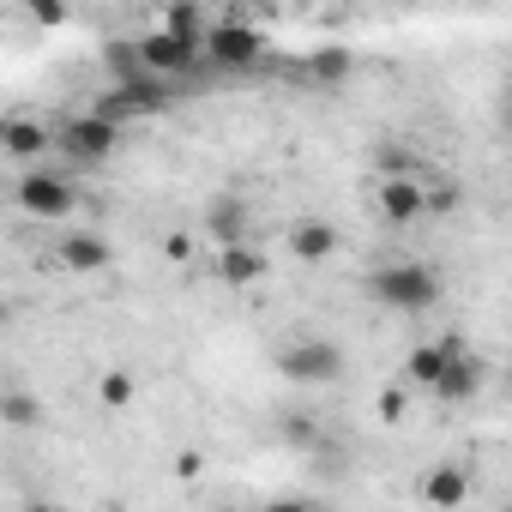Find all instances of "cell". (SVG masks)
<instances>
[{"mask_svg":"<svg viewBox=\"0 0 512 512\" xmlns=\"http://www.w3.org/2000/svg\"><path fill=\"white\" fill-rule=\"evenodd\" d=\"M133 392H139V380H133L127 368H103V380H97L103 410H127V404H133Z\"/></svg>","mask_w":512,"mask_h":512,"instance_id":"cell-19","label":"cell"},{"mask_svg":"<svg viewBox=\"0 0 512 512\" xmlns=\"http://www.w3.org/2000/svg\"><path fill=\"white\" fill-rule=\"evenodd\" d=\"M290 253H296L302 266H326L332 253H338V229L326 217H296L290 223Z\"/></svg>","mask_w":512,"mask_h":512,"instance_id":"cell-11","label":"cell"},{"mask_svg":"<svg viewBox=\"0 0 512 512\" xmlns=\"http://www.w3.org/2000/svg\"><path fill=\"white\" fill-rule=\"evenodd\" d=\"M13 199H19V211H31V217H43V223H55V217H73V211H79V187H73L61 169H37V163H25V175H19Z\"/></svg>","mask_w":512,"mask_h":512,"instance_id":"cell-4","label":"cell"},{"mask_svg":"<svg viewBox=\"0 0 512 512\" xmlns=\"http://www.w3.org/2000/svg\"><path fill=\"white\" fill-rule=\"evenodd\" d=\"M175 470H181V476H187V482H193V476H199V470H205V458H199V452H181V458H175Z\"/></svg>","mask_w":512,"mask_h":512,"instance_id":"cell-24","label":"cell"},{"mask_svg":"<svg viewBox=\"0 0 512 512\" xmlns=\"http://www.w3.org/2000/svg\"><path fill=\"white\" fill-rule=\"evenodd\" d=\"M199 55L217 67V73H253L266 61V37L253 31L247 19H211L205 37H199Z\"/></svg>","mask_w":512,"mask_h":512,"instance_id":"cell-2","label":"cell"},{"mask_svg":"<svg viewBox=\"0 0 512 512\" xmlns=\"http://www.w3.org/2000/svg\"><path fill=\"white\" fill-rule=\"evenodd\" d=\"M284 440H290V446H320V422L302 416V410H290V416H284Z\"/></svg>","mask_w":512,"mask_h":512,"instance_id":"cell-21","label":"cell"},{"mask_svg":"<svg viewBox=\"0 0 512 512\" xmlns=\"http://www.w3.org/2000/svg\"><path fill=\"white\" fill-rule=\"evenodd\" d=\"M464 494H470V470H464V464H434L428 482H422V500L440 506V512H446V506H464Z\"/></svg>","mask_w":512,"mask_h":512,"instance_id":"cell-13","label":"cell"},{"mask_svg":"<svg viewBox=\"0 0 512 512\" xmlns=\"http://www.w3.org/2000/svg\"><path fill=\"white\" fill-rule=\"evenodd\" d=\"M482 380H488V362H482L476 350L452 344V350H446V368H440V380H434V398H440V404H470V398L482 392Z\"/></svg>","mask_w":512,"mask_h":512,"instance_id":"cell-8","label":"cell"},{"mask_svg":"<svg viewBox=\"0 0 512 512\" xmlns=\"http://www.w3.org/2000/svg\"><path fill=\"white\" fill-rule=\"evenodd\" d=\"M404 410H410V392H404V386H392V392L380 398V422H404Z\"/></svg>","mask_w":512,"mask_h":512,"instance_id":"cell-22","label":"cell"},{"mask_svg":"<svg viewBox=\"0 0 512 512\" xmlns=\"http://www.w3.org/2000/svg\"><path fill=\"white\" fill-rule=\"evenodd\" d=\"M350 73H356V55L350 49H314L308 55V79L314 85H344Z\"/></svg>","mask_w":512,"mask_h":512,"instance_id":"cell-15","label":"cell"},{"mask_svg":"<svg viewBox=\"0 0 512 512\" xmlns=\"http://www.w3.org/2000/svg\"><path fill=\"white\" fill-rule=\"evenodd\" d=\"M115 145H121V127L103 121L97 109H91V115H73V121L61 127V151H67L73 163H109Z\"/></svg>","mask_w":512,"mask_h":512,"instance_id":"cell-7","label":"cell"},{"mask_svg":"<svg viewBox=\"0 0 512 512\" xmlns=\"http://www.w3.org/2000/svg\"><path fill=\"white\" fill-rule=\"evenodd\" d=\"M266 272H272V260H266L260 247H247V241H223V247H217V278H223L229 290H253Z\"/></svg>","mask_w":512,"mask_h":512,"instance_id":"cell-9","label":"cell"},{"mask_svg":"<svg viewBox=\"0 0 512 512\" xmlns=\"http://www.w3.org/2000/svg\"><path fill=\"white\" fill-rule=\"evenodd\" d=\"M278 374L290 386H338L344 380V350L332 338H296L278 350Z\"/></svg>","mask_w":512,"mask_h":512,"instance_id":"cell-3","label":"cell"},{"mask_svg":"<svg viewBox=\"0 0 512 512\" xmlns=\"http://www.w3.org/2000/svg\"><path fill=\"white\" fill-rule=\"evenodd\" d=\"M133 61H139V73H151V79H187V73H199V43H187V37H175V31H145L139 43H133Z\"/></svg>","mask_w":512,"mask_h":512,"instance_id":"cell-5","label":"cell"},{"mask_svg":"<svg viewBox=\"0 0 512 512\" xmlns=\"http://www.w3.org/2000/svg\"><path fill=\"white\" fill-rule=\"evenodd\" d=\"M25 13L37 31H61L67 25V0H25Z\"/></svg>","mask_w":512,"mask_h":512,"instance_id":"cell-20","label":"cell"},{"mask_svg":"<svg viewBox=\"0 0 512 512\" xmlns=\"http://www.w3.org/2000/svg\"><path fill=\"white\" fill-rule=\"evenodd\" d=\"M109 241L103 235H91V229H73L67 241H61V266L67 272H79V278H97V272H109Z\"/></svg>","mask_w":512,"mask_h":512,"instance_id":"cell-12","label":"cell"},{"mask_svg":"<svg viewBox=\"0 0 512 512\" xmlns=\"http://www.w3.org/2000/svg\"><path fill=\"white\" fill-rule=\"evenodd\" d=\"M440 290L446 284H440V272L428 260H392V266H380L368 278V296L380 308H392V314H428L440 302Z\"/></svg>","mask_w":512,"mask_h":512,"instance_id":"cell-1","label":"cell"},{"mask_svg":"<svg viewBox=\"0 0 512 512\" xmlns=\"http://www.w3.org/2000/svg\"><path fill=\"white\" fill-rule=\"evenodd\" d=\"M205 235H211L217 247H223V241H241V235H247V217H241V205H235V199H217V205L205 211Z\"/></svg>","mask_w":512,"mask_h":512,"instance_id":"cell-16","label":"cell"},{"mask_svg":"<svg viewBox=\"0 0 512 512\" xmlns=\"http://www.w3.org/2000/svg\"><path fill=\"white\" fill-rule=\"evenodd\" d=\"M205 25H211V19L193 7V0H169V7H163V31H175V37H187V43H199Z\"/></svg>","mask_w":512,"mask_h":512,"instance_id":"cell-18","label":"cell"},{"mask_svg":"<svg viewBox=\"0 0 512 512\" xmlns=\"http://www.w3.org/2000/svg\"><path fill=\"white\" fill-rule=\"evenodd\" d=\"M374 211L386 217V223H422L428 217V193H422V175H410V169H386L380 181H374Z\"/></svg>","mask_w":512,"mask_h":512,"instance_id":"cell-6","label":"cell"},{"mask_svg":"<svg viewBox=\"0 0 512 512\" xmlns=\"http://www.w3.org/2000/svg\"><path fill=\"white\" fill-rule=\"evenodd\" d=\"M446 350H452V344H416V350L404 356V386L434 392V380H440V368H446Z\"/></svg>","mask_w":512,"mask_h":512,"instance_id":"cell-14","label":"cell"},{"mask_svg":"<svg viewBox=\"0 0 512 512\" xmlns=\"http://www.w3.org/2000/svg\"><path fill=\"white\" fill-rule=\"evenodd\" d=\"M163 253H169L175 266H187V260H193V241H187V235H169V241H163Z\"/></svg>","mask_w":512,"mask_h":512,"instance_id":"cell-23","label":"cell"},{"mask_svg":"<svg viewBox=\"0 0 512 512\" xmlns=\"http://www.w3.org/2000/svg\"><path fill=\"white\" fill-rule=\"evenodd\" d=\"M0 422H7V428H37L43 422V398L37 392H0Z\"/></svg>","mask_w":512,"mask_h":512,"instance_id":"cell-17","label":"cell"},{"mask_svg":"<svg viewBox=\"0 0 512 512\" xmlns=\"http://www.w3.org/2000/svg\"><path fill=\"white\" fill-rule=\"evenodd\" d=\"M49 145H55V133L43 121H31V115H7V121H0V151H7L13 163H37V157H49Z\"/></svg>","mask_w":512,"mask_h":512,"instance_id":"cell-10","label":"cell"}]
</instances>
